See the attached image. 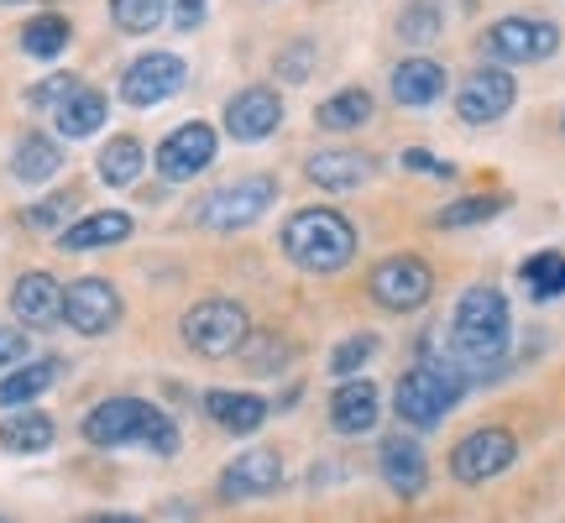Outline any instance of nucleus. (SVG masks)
<instances>
[{"label":"nucleus","mask_w":565,"mask_h":523,"mask_svg":"<svg viewBox=\"0 0 565 523\" xmlns=\"http://www.w3.org/2000/svg\"><path fill=\"white\" fill-rule=\"evenodd\" d=\"M377 471H383V482H387L393 498H419L424 487H429V461H424L419 440H408V435L383 440V450H377Z\"/></svg>","instance_id":"obj_18"},{"label":"nucleus","mask_w":565,"mask_h":523,"mask_svg":"<svg viewBox=\"0 0 565 523\" xmlns=\"http://www.w3.org/2000/svg\"><path fill=\"white\" fill-rule=\"evenodd\" d=\"M74 89H79V74H47L42 84H32V89H26V105H38V110H47V105H53V110H58Z\"/></svg>","instance_id":"obj_37"},{"label":"nucleus","mask_w":565,"mask_h":523,"mask_svg":"<svg viewBox=\"0 0 565 523\" xmlns=\"http://www.w3.org/2000/svg\"><path fill=\"white\" fill-rule=\"evenodd\" d=\"M162 17H168V0H110V21L121 26L126 38H147V32H158Z\"/></svg>","instance_id":"obj_33"},{"label":"nucleus","mask_w":565,"mask_h":523,"mask_svg":"<svg viewBox=\"0 0 565 523\" xmlns=\"http://www.w3.org/2000/svg\"><path fill=\"white\" fill-rule=\"evenodd\" d=\"M519 278H524V288L540 303L561 299V293H565V257H561V252H540V257H529L524 267H519Z\"/></svg>","instance_id":"obj_31"},{"label":"nucleus","mask_w":565,"mask_h":523,"mask_svg":"<svg viewBox=\"0 0 565 523\" xmlns=\"http://www.w3.org/2000/svg\"><path fill=\"white\" fill-rule=\"evenodd\" d=\"M383 419V393L377 383H366V377H351L330 393V429L345 435V440H356V435H372Z\"/></svg>","instance_id":"obj_16"},{"label":"nucleus","mask_w":565,"mask_h":523,"mask_svg":"<svg viewBox=\"0 0 565 523\" xmlns=\"http://www.w3.org/2000/svg\"><path fill=\"white\" fill-rule=\"evenodd\" d=\"M0 523H6V519H0Z\"/></svg>","instance_id":"obj_44"},{"label":"nucleus","mask_w":565,"mask_h":523,"mask_svg":"<svg viewBox=\"0 0 565 523\" xmlns=\"http://www.w3.org/2000/svg\"><path fill=\"white\" fill-rule=\"evenodd\" d=\"M513 100H519V79L508 68H477L456 89V116L466 126H492L513 110Z\"/></svg>","instance_id":"obj_13"},{"label":"nucleus","mask_w":565,"mask_h":523,"mask_svg":"<svg viewBox=\"0 0 565 523\" xmlns=\"http://www.w3.org/2000/svg\"><path fill=\"white\" fill-rule=\"evenodd\" d=\"M183 345L194 351V356H210V362H221V356H236L252 335V320H246V309L236 299H200L189 314H183Z\"/></svg>","instance_id":"obj_6"},{"label":"nucleus","mask_w":565,"mask_h":523,"mask_svg":"<svg viewBox=\"0 0 565 523\" xmlns=\"http://www.w3.org/2000/svg\"><path fill=\"white\" fill-rule=\"evenodd\" d=\"M445 95V68L435 58H404L393 68V100L419 110V105H435Z\"/></svg>","instance_id":"obj_21"},{"label":"nucleus","mask_w":565,"mask_h":523,"mask_svg":"<svg viewBox=\"0 0 565 523\" xmlns=\"http://www.w3.org/2000/svg\"><path fill=\"white\" fill-rule=\"evenodd\" d=\"M58 168H63V147L53 137H42V131H26L17 141V152H11V173L21 183H47Z\"/></svg>","instance_id":"obj_27"},{"label":"nucleus","mask_w":565,"mask_h":523,"mask_svg":"<svg viewBox=\"0 0 565 523\" xmlns=\"http://www.w3.org/2000/svg\"><path fill=\"white\" fill-rule=\"evenodd\" d=\"M63 324L79 335H110L121 324V293L105 278H79L63 288Z\"/></svg>","instance_id":"obj_12"},{"label":"nucleus","mask_w":565,"mask_h":523,"mask_svg":"<svg viewBox=\"0 0 565 523\" xmlns=\"http://www.w3.org/2000/svg\"><path fill=\"white\" fill-rule=\"evenodd\" d=\"M215 147H221V137H215L210 121H183L179 131L162 137V147L152 152V168H158L168 183H194L204 168L215 162Z\"/></svg>","instance_id":"obj_10"},{"label":"nucleus","mask_w":565,"mask_h":523,"mask_svg":"<svg viewBox=\"0 0 565 523\" xmlns=\"http://www.w3.org/2000/svg\"><path fill=\"white\" fill-rule=\"evenodd\" d=\"M84 440L95 450H126V445H141L152 450L158 461L179 456V424L162 414L158 403L147 398H105L84 414Z\"/></svg>","instance_id":"obj_2"},{"label":"nucleus","mask_w":565,"mask_h":523,"mask_svg":"<svg viewBox=\"0 0 565 523\" xmlns=\"http://www.w3.org/2000/svg\"><path fill=\"white\" fill-rule=\"evenodd\" d=\"M17 38H21V53H26V58H58L63 47L74 42V26H68V17H58V11H42V17H32L21 26Z\"/></svg>","instance_id":"obj_28"},{"label":"nucleus","mask_w":565,"mask_h":523,"mask_svg":"<svg viewBox=\"0 0 565 523\" xmlns=\"http://www.w3.org/2000/svg\"><path fill=\"white\" fill-rule=\"evenodd\" d=\"M278 126H282V100L278 89H267V84H252V89L225 100V131L236 141H267Z\"/></svg>","instance_id":"obj_15"},{"label":"nucleus","mask_w":565,"mask_h":523,"mask_svg":"<svg viewBox=\"0 0 565 523\" xmlns=\"http://www.w3.org/2000/svg\"><path fill=\"white\" fill-rule=\"evenodd\" d=\"M366 293L377 309L387 314H414L429 303L435 293V273H429V262L414 257V252H398V257H383L372 267V278H366Z\"/></svg>","instance_id":"obj_7"},{"label":"nucleus","mask_w":565,"mask_h":523,"mask_svg":"<svg viewBox=\"0 0 565 523\" xmlns=\"http://www.w3.org/2000/svg\"><path fill=\"white\" fill-rule=\"evenodd\" d=\"M204 414L221 424L225 435H257V429L273 419V403L257 398V393H231V387H215V393H204Z\"/></svg>","instance_id":"obj_19"},{"label":"nucleus","mask_w":565,"mask_h":523,"mask_svg":"<svg viewBox=\"0 0 565 523\" xmlns=\"http://www.w3.org/2000/svg\"><path fill=\"white\" fill-rule=\"evenodd\" d=\"M309 179L320 183V189L345 194V189H362V183L372 179V158L351 152V147H330V152H315V158H309Z\"/></svg>","instance_id":"obj_23"},{"label":"nucleus","mask_w":565,"mask_h":523,"mask_svg":"<svg viewBox=\"0 0 565 523\" xmlns=\"http://www.w3.org/2000/svg\"><path fill=\"white\" fill-rule=\"evenodd\" d=\"M466 372L450 356H424L414 372H404L398 377V387H393V408H398V419L408 424V429H440L445 414L456 408V403L466 398Z\"/></svg>","instance_id":"obj_4"},{"label":"nucleus","mask_w":565,"mask_h":523,"mask_svg":"<svg viewBox=\"0 0 565 523\" xmlns=\"http://www.w3.org/2000/svg\"><path fill=\"white\" fill-rule=\"evenodd\" d=\"M513 461H519L513 429H503V424H482V429H471V435L456 440V450H450V477L466 482V487H482V482H492V477H503Z\"/></svg>","instance_id":"obj_8"},{"label":"nucleus","mask_w":565,"mask_h":523,"mask_svg":"<svg viewBox=\"0 0 565 523\" xmlns=\"http://www.w3.org/2000/svg\"><path fill=\"white\" fill-rule=\"evenodd\" d=\"M445 32V0H408L398 11V42L404 47H429Z\"/></svg>","instance_id":"obj_29"},{"label":"nucleus","mask_w":565,"mask_h":523,"mask_svg":"<svg viewBox=\"0 0 565 523\" xmlns=\"http://www.w3.org/2000/svg\"><path fill=\"white\" fill-rule=\"evenodd\" d=\"M53 440H58V429L38 408H11L0 419V450H11V456H42Z\"/></svg>","instance_id":"obj_22"},{"label":"nucleus","mask_w":565,"mask_h":523,"mask_svg":"<svg viewBox=\"0 0 565 523\" xmlns=\"http://www.w3.org/2000/svg\"><path fill=\"white\" fill-rule=\"evenodd\" d=\"M408 173H424V179H450L456 173V162H440L435 152H424V147H404V158H398Z\"/></svg>","instance_id":"obj_39"},{"label":"nucleus","mask_w":565,"mask_h":523,"mask_svg":"<svg viewBox=\"0 0 565 523\" xmlns=\"http://www.w3.org/2000/svg\"><path fill=\"white\" fill-rule=\"evenodd\" d=\"M273 204H278V179L273 173H246V179H231L204 194L200 225L204 231H246V225L263 221Z\"/></svg>","instance_id":"obj_5"},{"label":"nucleus","mask_w":565,"mask_h":523,"mask_svg":"<svg viewBox=\"0 0 565 523\" xmlns=\"http://www.w3.org/2000/svg\"><path fill=\"white\" fill-rule=\"evenodd\" d=\"M183 84H189V63L179 53H141L137 63H126L121 74V100L131 110H152V105L173 100Z\"/></svg>","instance_id":"obj_11"},{"label":"nucleus","mask_w":565,"mask_h":523,"mask_svg":"<svg viewBox=\"0 0 565 523\" xmlns=\"http://www.w3.org/2000/svg\"><path fill=\"white\" fill-rule=\"evenodd\" d=\"M68 210H74V194H47L26 210V225H38V231H53V225L68 221Z\"/></svg>","instance_id":"obj_38"},{"label":"nucleus","mask_w":565,"mask_h":523,"mask_svg":"<svg viewBox=\"0 0 565 523\" xmlns=\"http://www.w3.org/2000/svg\"><path fill=\"white\" fill-rule=\"evenodd\" d=\"M315 58H320V47H315V38H294L288 47L278 53V79H288V84H303L309 79V68H315Z\"/></svg>","instance_id":"obj_36"},{"label":"nucleus","mask_w":565,"mask_h":523,"mask_svg":"<svg viewBox=\"0 0 565 523\" xmlns=\"http://www.w3.org/2000/svg\"><path fill=\"white\" fill-rule=\"evenodd\" d=\"M282 257L303 273H341L356 257V225L330 204H309L282 221Z\"/></svg>","instance_id":"obj_3"},{"label":"nucleus","mask_w":565,"mask_h":523,"mask_svg":"<svg viewBox=\"0 0 565 523\" xmlns=\"http://www.w3.org/2000/svg\"><path fill=\"white\" fill-rule=\"evenodd\" d=\"M26 362V330H6L0 324V366H21Z\"/></svg>","instance_id":"obj_41"},{"label":"nucleus","mask_w":565,"mask_h":523,"mask_svg":"<svg viewBox=\"0 0 565 523\" xmlns=\"http://www.w3.org/2000/svg\"><path fill=\"white\" fill-rule=\"evenodd\" d=\"M204 11H210V0H168V17H173L179 32H194L204 21Z\"/></svg>","instance_id":"obj_40"},{"label":"nucleus","mask_w":565,"mask_h":523,"mask_svg":"<svg viewBox=\"0 0 565 523\" xmlns=\"http://www.w3.org/2000/svg\"><path fill=\"white\" fill-rule=\"evenodd\" d=\"M561 126H565V121H561Z\"/></svg>","instance_id":"obj_45"},{"label":"nucleus","mask_w":565,"mask_h":523,"mask_svg":"<svg viewBox=\"0 0 565 523\" xmlns=\"http://www.w3.org/2000/svg\"><path fill=\"white\" fill-rule=\"evenodd\" d=\"M372 356H377V335H351V341L335 345V356H330V377H335V383H351Z\"/></svg>","instance_id":"obj_35"},{"label":"nucleus","mask_w":565,"mask_h":523,"mask_svg":"<svg viewBox=\"0 0 565 523\" xmlns=\"http://www.w3.org/2000/svg\"><path fill=\"white\" fill-rule=\"evenodd\" d=\"M242 356H246V366H252L257 377H278L282 366L294 362V345L278 341L273 330H252V335H246V345H242Z\"/></svg>","instance_id":"obj_32"},{"label":"nucleus","mask_w":565,"mask_h":523,"mask_svg":"<svg viewBox=\"0 0 565 523\" xmlns=\"http://www.w3.org/2000/svg\"><path fill=\"white\" fill-rule=\"evenodd\" d=\"M372 95L366 89H341V95H330V100L315 110V121L324 126V131H356V126L372 121Z\"/></svg>","instance_id":"obj_30"},{"label":"nucleus","mask_w":565,"mask_h":523,"mask_svg":"<svg viewBox=\"0 0 565 523\" xmlns=\"http://www.w3.org/2000/svg\"><path fill=\"white\" fill-rule=\"evenodd\" d=\"M508 341H513V314H508L503 288H492V282L466 288L456 299V314H450V335H445L450 362L466 372V383L492 377L508 356Z\"/></svg>","instance_id":"obj_1"},{"label":"nucleus","mask_w":565,"mask_h":523,"mask_svg":"<svg viewBox=\"0 0 565 523\" xmlns=\"http://www.w3.org/2000/svg\"><path fill=\"white\" fill-rule=\"evenodd\" d=\"M282 487V456L278 450H242L236 461L221 471V498L225 503H252Z\"/></svg>","instance_id":"obj_14"},{"label":"nucleus","mask_w":565,"mask_h":523,"mask_svg":"<svg viewBox=\"0 0 565 523\" xmlns=\"http://www.w3.org/2000/svg\"><path fill=\"white\" fill-rule=\"evenodd\" d=\"M79 523H141L137 513H89V519H79Z\"/></svg>","instance_id":"obj_42"},{"label":"nucleus","mask_w":565,"mask_h":523,"mask_svg":"<svg viewBox=\"0 0 565 523\" xmlns=\"http://www.w3.org/2000/svg\"><path fill=\"white\" fill-rule=\"evenodd\" d=\"M11 314L26 330H53L63 320V282L53 273H21L11 282Z\"/></svg>","instance_id":"obj_17"},{"label":"nucleus","mask_w":565,"mask_h":523,"mask_svg":"<svg viewBox=\"0 0 565 523\" xmlns=\"http://www.w3.org/2000/svg\"><path fill=\"white\" fill-rule=\"evenodd\" d=\"M503 210H508L503 194H471V200L445 204L435 225H445V231H456V225H482V221H492V215H503Z\"/></svg>","instance_id":"obj_34"},{"label":"nucleus","mask_w":565,"mask_h":523,"mask_svg":"<svg viewBox=\"0 0 565 523\" xmlns=\"http://www.w3.org/2000/svg\"><path fill=\"white\" fill-rule=\"evenodd\" d=\"M141 168H147V147L137 137H110L100 147V158H95V173L110 189H131L141 179Z\"/></svg>","instance_id":"obj_26"},{"label":"nucleus","mask_w":565,"mask_h":523,"mask_svg":"<svg viewBox=\"0 0 565 523\" xmlns=\"http://www.w3.org/2000/svg\"><path fill=\"white\" fill-rule=\"evenodd\" d=\"M105 110H110V105H105L100 89L79 84V89H74V95H68V100L53 110V126H58V137L84 141V137H95V131L105 126Z\"/></svg>","instance_id":"obj_24"},{"label":"nucleus","mask_w":565,"mask_h":523,"mask_svg":"<svg viewBox=\"0 0 565 523\" xmlns=\"http://www.w3.org/2000/svg\"><path fill=\"white\" fill-rule=\"evenodd\" d=\"M482 47L498 63H545L561 53V26L545 17H503L487 26Z\"/></svg>","instance_id":"obj_9"},{"label":"nucleus","mask_w":565,"mask_h":523,"mask_svg":"<svg viewBox=\"0 0 565 523\" xmlns=\"http://www.w3.org/2000/svg\"><path fill=\"white\" fill-rule=\"evenodd\" d=\"M126 236H131V215L126 210H95L84 221L63 225L58 246L63 252H105V246H121Z\"/></svg>","instance_id":"obj_20"},{"label":"nucleus","mask_w":565,"mask_h":523,"mask_svg":"<svg viewBox=\"0 0 565 523\" xmlns=\"http://www.w3.org/2000/svg\"><path fill=\"white\" fill-rule=\"evenodd\" d=\"M6 6H21V0H6Z\"/></svg>","instance_id":"obj_43"},{"label":"nucleus","mask_w":565,"mask_h":523,"mask_svg":"<svg viewBox=\"0 0 565 523\" xmlns=\"http://www.w3.org/2000/svg\"><path fill=\"white\" fill-rule=\"evenodd\" d=\"M63 362L58 356H42V362H21L17 372H6L0 377V408H26L32 398H42L47 387L58 383Z\"/></svg>","instance_id":"obj_25"}]
</instances>
